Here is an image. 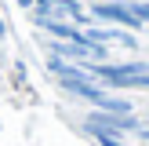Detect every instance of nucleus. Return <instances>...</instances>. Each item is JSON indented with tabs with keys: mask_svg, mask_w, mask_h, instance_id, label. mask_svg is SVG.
Instances as JSON below:
<instances>
[{
	"mask_svg": "<svg viewBox=\"0 0 149 146\" xmlns=\"http://www.w3.org/2000/svg\"><path fill=\"white\" fill-rule=\"evenodd\" d=\"M95 4H98V0H95Z\"/></svg>",
	"mask_w": 149,
	"mask_h": 146,
	"instance_id": "nucleus-6",
	"label": "nucleus"
},
{
	"mask_svg": "<svg viewBox=\"0 0 149 146\" xmlns=\"http://www.w3.org/2000/svg\"><path fill=\"white\" fill-rule=\"evenodd\" d=\"M124 4H127V11L135 15V18L142 22V26L149 22V0H124Z\"/></svg>",
	"mask_w": 149,
	"mask_h": 146,
	"instance_id": "nucleus-2",
	"label": "nucleus"
},
{
	"mask_svg": "<svg viewBox=\"0 0 149 146\" xmlns=\"http://www.w3.org/2000/svg\"><path fill=\"white\" fill-rule=\"evenodd\" d=\"M91 15H95V18H106V22H116V26H127V29H138V26H142V22L127 11L124 0H102V4L91 7Z\"/></svg>",
	"mask_w": 149,
	"mask_h": 146,
	"instance_id": "nucleus-1",
	"label": "nucleus"
},
{
	"mask_svg": "<svg viewBox=\"0 0 149 146\" xmlns=\"http://www.w3.org/2000/svg\"><path fill=\"white\" fill-rule=\"evenodd\" d=\"M138 135H142V142L149 146V128H138Z\"/></svg>",
	"mask_w": 149,
	"mask_h": 146,
	"instance_id": "nucleus-3",
	"label": "nucleus"
},
{
	"mask_svg": "<svg viewBox=\"0 0 149 146\" xmlns=\"http://www.w3.org/2000/svg\"><path fill=\"white\" fill-rule=\"evenodd\" d=\"M0 36H4V18H0Z\"/></svg>",
	"mask_w": 149,
	"mask_h": 146,
	"instance_id": "nucleus-5",
	"label": "nucleus"
},
{
	"mask_svg": "<svg viewBox=\"0 0 149 146\" xmlns=\"http://www.w3.org/2000/svg\"><path fill=\"white\" fill-rule=\"evenodd\" d=\"M18 7H36V0H18Z\"/></svg>",
	"mask_w": 149,
	"mask_h": 146,
	"instance_id": "nucleus-4",
	"label": "nucleus"
}]
</instances>
